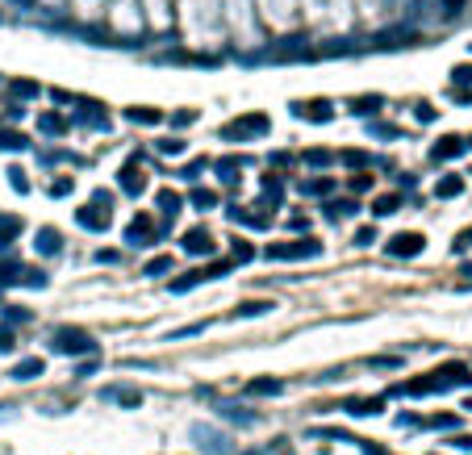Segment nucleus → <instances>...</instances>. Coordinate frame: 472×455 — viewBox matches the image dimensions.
Masks as SVG:
<instances>
[{
	"instance_id": "1",
	"label": "nucleus",
	"mask_w": 472,
	"mask_h": 455,
	"mask_svg": "<svg viewBox=\"0 0 472 455\" xmlns=\"http://www.w3.org/2000/svg\"><path fill=\"white\" fill-rule=\"evenodd\" d=\"M192 443H197V452L205 455H230V439L222 435V431H213V426H192Z\"/></svg>"
},
{
	"instance_id": "2",
	"label": "nucleus",
	"mask_w": 472,
	"mask_h": 455,
	"mask_svg": "<svg viewBox=\"0 0 472 455\" xmlns=\"http://www.w3.org/2000/svg\"><path fill=\"white\" fill-rule=\"evenodd\" d=\"M54 351H71V355H88L92 351V339L84 330H59L54 334Z\"/></svg>"
},
{
	"instance_id": "3",
	"label": "nucleus",
	"mask_w": 472,
	"mask_h": 455,
	"mask_svg": "<svg viewBox=\"0 0 472 455\" xmlns=\"http://www.w3.org/2000/svg\"><path fill=\"white\" fill-rule=\"evenodd\" d=\"M100 397H105V401H117V406H142V393H138V389H125V385H113V389H105Z\"/></svg>"
},
{
	"instance_id": "4",
	"label": "nucleus",
	"mask_w": 472,
	"mask_h": 455,
	"mask_svg": "<svg viewBox=\"0 0 472 455\" xmlns=\"http://www.w3.org/2000/svg\"><path fill=\"white\" fill-rule=\"evenodd\" d=\"M218 414H222V418H230V422H238V426H255V414H251V410H243V406H218Z\"/></svg>"
},
{
	"instance_id": "5",
	"label": "nucleus",
	"mask_w": 472,
	"mask_h": 455,
	"mask_svg": "<svg viewBox=\"0 0 472 455\" xmlns=\"http://www.w3.org/2000/svg\"><path fill=\"white\" fill-rule=\"evenodd\" d=\"M33 376H42V360H25L13 368V380H33Z\"/></svg>"
},
{
	"instance_id": "6",
	"label": "nucleus",
	"mask_w": 472,
	"mask_h": 455,
	"mask_svg": "<svg viewBox=\"0 0 472 455\" xmlns=\"http://www.w3.org/2000/svg\"><path fill=\"white\" fill-rule=\"evenodd\" d=\"M247 393H251V397H276V393H280V380H251Z\"/></svg>"
},
{
	"instance_id": "7",
	"label": "nucleus",
	"mask_w": 472,
	"mask_h": 455,
	"mask_svg": "<svg viewBox=\"0 0 472 455\" xmlns=\"http://www.w3.org/2000/svg\"><path fill=\"white\" fill-rule=\"evenodd\" d=\"M343 410L356 414V418H364V414H381V401H343Z\"/></svg>"
},
{
	"instance_id": "8",
	"label": "nucleus",
	"mask_w": 472,
	"mask_h": 455,
	"mask_svg": "<svg viewBox=\"0 0 472 455\" xmlns=\"http://www.w3.org/2000/svg\"><path fill=\"white\" fill-rule=\"evenodd\" d=\"M418 247H422V238H418V234H410V238H397V247H393V251H397V255H414Z\"/></svg>"
},
{
	"instance_id": "9",
	"label": "nucleus",
	"mask_w": 472,
	"mask_h": 455,
	"mask_svg": "<svg viewBox=\"0 0 472 455\" xmlns=\"http://www.w3.org/2000/svg\"><path fill=\"white\" fill-rule=\"evenodd\" d=\"M435 431H456V418H435Z\"/></svg>"
},
{
	"instance_id": "10",
	"label": "nucleus",
	"mask_w": 472,
	"mask_h": 455,
	"mask_svg": "<svg viewBox=\"0 0 472 455\" xmlns=\"http://www.w3.org/2000/svg\"><path fill=\"white\" fill-rule=\"evenodd\" d=\"M456 447H460V452H472V435H460V439H456Z\"/></svg>"
},
{
	"instance_id": "11",
	"label": "nucleus",
	"mask_w": 472,
	"mask_h": 455,
	"mask_svg": "<svg viewBox=\"0 0 472 455\" xmlns=\"http://www.w3.org/2000/svg\"><path fill=\"white\" fill-rule=\"evenodd\" d=\"M469 410H472V401H469Z\"/></svg>"
}]
</instances>
